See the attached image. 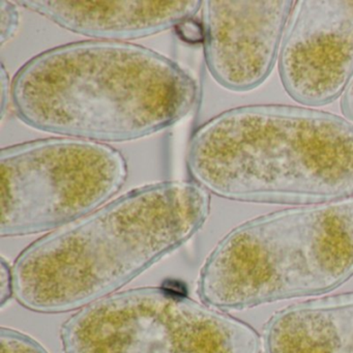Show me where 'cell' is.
Returning <instances> with one entry per match:
<instances>
[{"instance_id":"7a4b0ae2","label":"cell","mask_w":353,"mask_h":353,"mask_svg":"<svg viewBox=\"0 0 353 353\" xmlns=\"http://www.w3.org/2000/svg\"><path fill=\"white\" fill-rule=\"evenodd\" d=\"M11 88L16 115L28 127L100 143L169 129L200 97L197 80L172 59L140 45L97 40L37 55Z\"/></svg>"},{"instance_id":"30bf717a","label":"cell","mask_w":353,"mask_h":353,"mask_svg":"<svg viewBox=\"0 0 353 353\" xmlns=\"http://www.w3.org/2000/svg\"><path fill=\"white\" fill-rule=\"evenodd\" d=\"M263 353H353V292L307 299L264 324Z\"/></svg>"},{"instance_id":"52a82bcc","label":"cell","mask_w":353,"mask_h":353,"mask_svg":"<svg viewBox=\"0 0 353 353\" xmlns=\"http://www.w3.org/2000/svg\"><path fill=\"white\" fill-rule=\"evenodd\" d=\"M279 76L297 104L321 107L353 78V0H299L281 43Z\"/></svg>"},{"instance_id":"9c48e42d","label":"cell","mask_w":353,"mask_h":353,"mask_svg":"<svg viewBox=\"0 0 353 353\" xmlns=\"http://www.w3.org/2000/svg\"><path fill=\"white\" fill-rule=\"evenodd\" d=\"M17 5L74 34L97 41L125 42L161 34L195 18L203 1L19 0Z\"/></svg>"},{"instance_id":"8fae6325","label":"cell","mask_w":353,"mask_h":353,"mask_svg":"<svg viewBox=\"0 0 353 353\" xmlns=\"http://www.w3.org/2000/svg\"><path fill=\"white\" fill-rule=\"evenodd\" d=\"M0 353H49L40 342L11 327L0 328Z\"/></svg>"},{"instance_id":"277c9868","label":"cell","mask_w":353,"mask_h":353,"mask_svg":"<svg viewBox=\"0 0 353 353\" xmlns=\"http://www.w3.org/2000/svg\"><path fill=\"white\" fill-rule=\"evenodd\" d=\"M353 276V196L276 210L227 233L198 279L200 301L223 312L314 296Z\"/></svg>"},{"instance_id":"5bb4252c","label":"cell","mask_w":353,"mask_h":353,"mask_svg":"<svg viewBox=\"0 0 353 353\" xmlns=\"http://www.w3.org/2000/svg\"><path fill=\"white\" fill-rule=\"evenodd\" d=\"M179 38L190 44H197L204 41V28L202 22L197 21L195 18L185 20L175 28Z\"/></svg>"},{"instance_id":"ba28073f","label":"cell","mask_w":353,"mask_h":353,"mask_svg":"<svg viewBox=\"0 0 353 353\" xmlns=\"http://www.w3.org/2000/svg\"><path fill=\"white\" fill-rule=\"evenodd\" d=\"M294 5L291 0L204 1V57L219 85L248 92L265 82Z\"/></svg>"},{"instance_id":"4fadbf2b","label":"cell","mask_w":353,"mask_h":353,"mask_svg":"<svg viewBox=\"0 0 353 353\" xmlns=\"http://www.w3.org/2000/svg\"><path fill=\"white\" fill-rule=\"evenodd\" d=\"M14 297L13 272L6 258L0 259V307H3Z\"/></svg>"},{"instance_id":"5b68a950","label":"cell","mask_w":353,"mask_h":353,"mask_svg":"<svg viewBox=\"0 0 353 353\" xmlns=\"http://www.w3.org/2000/svg\"><path fill=\"white\" fill-rule=\"evenodd\" d=\"M63 353H260L249 324L176 291L138 287L100 299L59 330Z\"/></svg>"},{"instance_id":"2e32d148","label":"cell","mask_w":353,"mask_h":353,"mask_svg":"<svg viewBox=\"0 0 353 353\" xmlns=\"http://www.w3.org/2000/svg\"><path fill=\"white\" fill-rule=\"evenodd\" d=\"M9 75L3 65H1V117H5L6 109L9 104L10 94H12V88H10Z\"/></svg>"},{"instance_id":"7c38bea8","label":"cell","mask_w":353,"mask_h":353,"mask_svg":"<svg viewBox=\"0 0 353 353\" xmlns=\"http://www.w3.org/2000/svg\"><path fill=\"white\" fill-rule=\"evenodd\" d=\"M19 28V13L11 1H0V43L5 45L14 38Z\"/></svg>"},{"instance_id":"9a60e30c","label":"cell","mask_w":353,"mask_h":353,"mask_svg":"<svg viewBox=\"0 0 353 353\" xmlns=\"http://www.w3.org/2000/svg\"><path fill=\"white\" fill-rule=\"evenodd\" d=\"M340 107L344 119L353 125V78L341 97Z\"/></svg>"},{"instance_id":"8992f818","label":"cell","mask_w":353,"mask_h":353,"mask_svg":"<svg viewBox=\"0 0 353 353\" xmlns=\"http://www.w3.org/2000/svg\"><path fill=\"white\" fill-rule=\"evenodd\" d=\"M127 161L106 143L70 137L0 152V236L38 234L105 205L127 181Z\"/></svg>"},{"instance_id":"3957f363","label":"cell","mask_w":353,"mask_h":353,"mask_svg":"<svg viewBox=\"0 0 353 353\" xmlns=\"http://www.w3.org/2000/svg\"><path fill=\"white\" fill-rule=\"evenodd\" d=\"M187 166L194 183L233 201L343 199L353 196V125L309 107H237L196 130Z\"/></svg>"},{"instance_id":"6da1fadb","label":"cell","mask_w":353,"mask_h":353,"mask_svg":"<svg viewBox=\"0 0 353 353\" xmlns=\"http://www.w3.org/2000/svg\"><path fill=\"white\" fill-rule=\"evenodd\" d=\"M210 212V194L194 181L132 190L26 248L12 265L14 299L36 313L79 311L183 247Z\"/></svg>"}]
</instances>
